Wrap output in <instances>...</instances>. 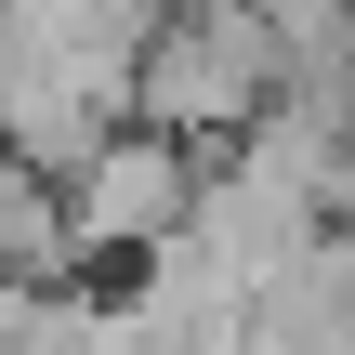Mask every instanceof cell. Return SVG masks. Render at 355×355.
<instances>
[{
    "mask_svg": "<svg viewBox=\"0 0 355 355\" xmlns=\"http://www.w3.org/2000/svg\"><path fill=\"white\" fill-rule=\"evenodd\" d=\"M198 145H171V132H119L79 184H66V211H79V263H158L184 224H198Z\"/></svg>",
    "mask_w": 355,
    "mask_h": 355,
    "instance_id": "cell-2",
    "label": "cell"
},
{
    "mask_svg": "<svg viewBox=\"0 0 355 355\" xmlns=\"http://www.w3.org/2000/svg\"><path fill=\"white\" fill-rule=\"evenodd\" d=\"M66 263H79V211H66V184L26 171V158H0V277L53 290Z\"/></svg>",
    "mask_w": 355,
    "mask_h": 355,
    "instance_id": "cell-3",
    "label": "cell"
},
{
    "mask_svg": "<svg viewBox=\"0 0 355 355\" xmlns=\"http://www.w3.org/2000/svg\"><path fill=\"white\" fill-rule=\"evenodd\" d=\"M290 105V40L263 0H171L145 40V132L171 145H250Z\"/></svg>",
    "mask_w": 355,
    "mask_h": 355,
    "instance_id": "cell-1",
    "label": "cell"
}]
</instances>
